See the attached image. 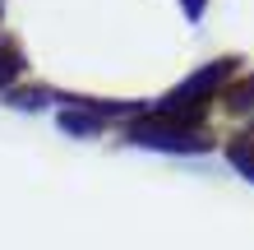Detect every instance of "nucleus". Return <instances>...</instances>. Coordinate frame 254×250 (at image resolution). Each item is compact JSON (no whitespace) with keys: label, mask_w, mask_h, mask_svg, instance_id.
<instances>
[{"label":"nucleus","mask_w":254,"mask_h":250,"mask_svg":"<svg viewBox=\"0 0 254 250\" xmlns=\"http://www.w3.org/2000/svg\"><path fill=\"white\" fill-rule=\"evenodd\" d=\"M231 75H236V61H231V56H227V61L203 65L199 75L185 79L171 97H162V102H157V116H171V121H181V116H185V121H190V111H199V107H203V102L213 97V93H217V88L227 83Z\"/></svg>","instance_id":"f257e3e1"},{"label":"nucleus","mask_w":254,"mask_h":250,"mask_svg":"<svg viewBox=\"0 0 254 250\" xmlns=\"http://www.w3.org/2000/svg\"><path fill=\"white\" fill-rule=\"evenodd\" d=\"M129 139L134 144H153V149H171V153H208L213 149V139L203 130H190V121H171V116L129 125Z\"/></svg>","instance_id":"f03ea898"},{"label":"nucleus","mask_w":254,"mask_h":250,"mask_svg":"<svg viewBox=\"0 0 254 250\" xmlns=\"http://www.w3.org/2000/svg\"><path fill=\"white\" fill-rule=\"evenodd\" d=\"M19 70H23V56H19V42L0 33V88H9L14 79H19Z\"/></svg>","instance_id":"7ed1b4c3"},{"label":"nucleus","mask_w":254,"mask_h":250,"mask_svg":"<svg viewBox=\"0 0 254 250\" xmlns=\"http://www.w3.org/2000/svg\"><path fill=\"white\" fill-rule=\"evenodd\" d=\"M61 125L69 130V135H97V130H102V121H97L93 111H74V107L61 111Z\"/></svg>","instance_id":"20e7f679"},{"label":"nucleus","mask_w":254,"mask_h":250,"mask_svg":"<svg viewBox=\"0 0 254 250\" xmlns=\"http://www.w3.org/2000/svg\"><path fill=\"white\" fill-rule=\"evenodd\" d=\"M227 153H231V163L241 167L250 181H254V135H241V139H231L227 144Z\"/></svg>","instance_id":"39448f33"},{"label":"nucleus","mask_w":254,"mask_h":250,"mask_svg":"<svg viewBox=\"0 0 254 250\" xmlns=\"http://www.w3.org/2000/svg\"><path fill=\"white\" fill-rule=\"evenodd\" d=\"M227 111H254V79H245L241 88L227 93Z\"/></svg>","instance_id":"423d86ee"},{"label":"nucleus","mask_w":254,"mask_h":250,"mask_svg":"<svg viewBox=\"0 0 254 250\" xmlns=\"http://www.w3.org/2000/svg\"><path fill=\"white\" fill-rule=\"evenodd\" d=\"M181 5H185V14H190V19H199V14H203V5H208V0H181Z\"/></svg>","instance_id":"0eeeda50"}]
</instances>
